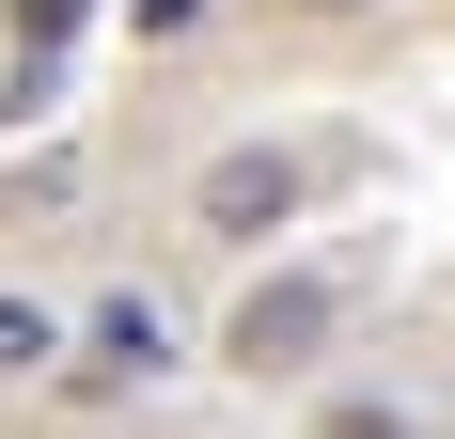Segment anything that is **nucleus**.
<instances>
[{
	"label": "nucleus",
	"mask_w": 455,
	"mask_h": 439,
	"mask_svg": "<svg viewBox=\"0 0 455 439\" xmlns=\"http://www.w3.org/2000/svg\"><path fill=\"white\" fill-rule=\"evenodd\" d=\"M330 330H346V283H330V267H267V283L220 314V361L235 377H299V361H330Z\"/></svg>",
	"instance_id": "1"
},
{
	"label": "nucleus",
	"mask_w": 455,
	"mask_h": 439,
	"mask_svg": "<svg viewBox=\"0 0 455 439\" xmlns=\"http://www.w3.org/2000/svg\"><path fill=\"white\" fill-rule=\"evenodd\" d=\"M63 377H79V393H141V377H173V314H157V299H94L79 346H63Z\"/></svg>",
	"instance_id": "2"
},
{
	"label": "nucleus",
	"mask_w": 455,
	"mask_h": 439,
	"mask_svg": "<svg viewBox=\"0 0 455 439\" xmlns=\"http://www.w3.org/2000/svg\"><path fill=\"white\" fill-rule=\"evenodd\" d=\"M188 220H204V235H283V220H299V157H283V141H235V157H204Z\"/></svg>",
	"instance_id": "3"
},
{
	"label": "nucleus",
	"mask_w": 455,
	"mask_h": 439,
	"mask_svg": "<svg viewBox=\"0 0 455 439\" xmlns=\"http://www.w3.org/2000/svg\"><path fill=\"white\" fill-rule=\"evenodd\" d=\"M16 377H63V314L47 299H0V393H16Z\"/></svg>",
	"instance_id": "4"
},
{
	"label": "nucleus",
	"mask_w": 455,
	"mask_h": 439,
	"mask_svg": "<svg viewBox=\"0 0 455 439\" xmlns=\"http://www.w3.org/2000/svg\"><path fill=\"white\" fill-rule=\"evenodd\" d=\"M315 439H409V408H377V393H346V408H330Z\"/></svg>",
	"instance_id": "5"
},
{
	"label": "nucleus",
	"mask_w": 455,
	"mask_h": 439,
	"mask_svg": "<svg viewBox=\"0 0 455 439\" xmlns=\"http://www.w3.org/2000/svg\"><path fill=\"white\" fill-rule=\"evenodd\" d=\"M79 32V0H16V47H63Z\"/></svg>",
	"instance_id": "6"
},
{
	"label": "nucleus",
	"mask_w": 455,
	"mask_h": 439,
	"mask_svg": "<svg viewBox=\"0 0 455 439\" xmlns=\"http://www.w3.org/2000/svg\"><path fill=\"white\" fill-rule=\"evenodd\" d=\"M299 16H362V0H299Z\"/></svg>",
	"instance_id": "7"
}]
</instances>
